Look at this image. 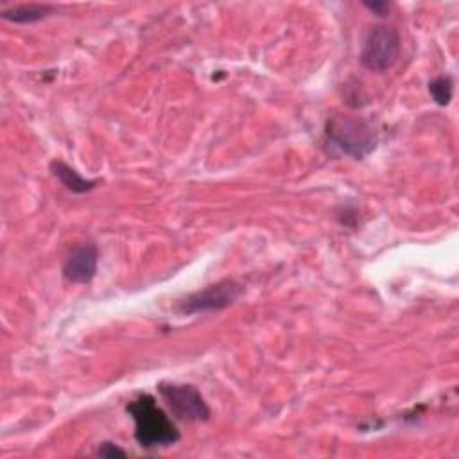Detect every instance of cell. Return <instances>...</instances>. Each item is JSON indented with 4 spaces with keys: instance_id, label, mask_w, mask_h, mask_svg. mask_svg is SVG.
<instances>
[{
    "instance_id": "7",
    "label": "cell",
    "mask_w": 459,
    "mask_h": 459,
    "mask_svg": "<svg viewBox=\"0 0 459 459\" xmlns=\"http://www.w3.org/2000/svg\"><path fill=\"white\" fill-rule=\"evenodd\" d=\"M52 176L70 192L74 194H86L91 192L93 188H97V185H100L99 178H84L81 176L74 167H70L68 163H65L63 160H52L48 165Z\"/></svg>"
},
{
    "instance_id": "9",
    "label": "cell",
    "mask_w": 459,
    "mask_h": 459,
    "mask_svg": "<svg viewBox=\"0 0 459 459\" xmlns=\"http://www.w3.org/2000/svg\"><path fill=\"white\" fill-rule=\"evenodd\" d=\"M429 93L437 106H448L454 95V81L450 75H437L429 82Z\"/></svg>"
},
{
    "instance_id": "8",
    "label": "cell",
    "mask_w": 459,
    "mask_h": 459,
    "mask_svg": "<svg viewBox=\"0 0 459 459\" xmlns=\"http://www.w3.org/2000/svg\"><path fill=\"white\" fill-rule=\"evenodd\" d=\"M54 11L52 4H20L2 11V18L13 23H34Z\"/></svg>"
},
{
    "instance_id": "6",
    "label": "cell",
    "mask_w": 459,
    "mask_h": 459,
    "mask_svg": "<svg viewBox=\"0 0 459 459\" xmlns=\"http://www.w3.org/2000/svg\"><path fill=\"white\" fill-rule=\"evenodd\" d=\"M99 265V249L93 242H84L77 246L63 264V278L68 283L84 285L90 283L97 274Z\"/></svg>"
},
{
    "instance_id": "2",
    "label": "cell",
    "mask_w": 459,
    "mask_h": 459,
    "mask_svg": "<svg viewBox=\"0 0 459 459\" xmlns=\"http://www.w3.org/2000/svg\"><path fill=\"white\" fill-rule=\"evenodd\" d=\"M134 421V439L143 448L170 446L179 441L181 434L172 418L158 405L156 398L142 393L126 405Z\"/></svg>"
},
{
    "instance_id": "4",
    "label": "cell",
    "mask_w": 459,
    "mask_h": 459,
    "mask_svg": "<svg viewBox=\"0 0 459 459\" xmlns=\"http://www.w3.org/2000/svg\"><path fill=\"white\" fill-rule=\"evenodd\" d=\"M158 393L176 420L208 421L212 416V411L201 391L192 384L161 382L158 384Z\"/></svg>"
},
{
    "instance_id": "1",
    "label": "cell",
    "mask_w": 459,
    "mask_h": 459,
    "mask_svg": "<svg viewBox=\"0 0 459 459\" xmlns=\"http://www.w3.org/2000/svg\"><path fill=\"white\" fill-rule=\"evenodd\" d=\"M378 134L373 124L362 117L332 115L325 122L323 145L326 152L364 160L377 149Z\"/></svg>"
},
{
    "instance_id": "3",
    "label": "cell",
    "mask_w": 459,
    "mask_h": 459,
    "mask_svg": "<svg viewBox=\"0 0 459 459\" xmlns=\"http://www.w3.org/2000/svg\"><path fill=\"white\" fill-rule=\"evenodd\" d=\"M402 52V39L394 27L375 23L368 29L362 48H360V65L373 72V74H384L391 70Z\"/></svg>"
},
{
    "instance_id": "10",
    "label": "cell",
    "mask_w": 459,
    "mask_h": 459,
    "mask_svg": "<svg viewBox=\"0 0 459 459\" xmlns=\"http://www.w3.org/2000/svg\"><path fill=\"white\" fill-rule=\"evenodd\" d=\"M97 455L100 457H108V459H113V457H126L127 452L124 448H120L117 443H111V441H104L99 445L97 448Z\"/></svg>"
},
{
    "instance_id": "11",
    "label": "cell",
    "mask_w": 459,
    "mask_h": 459,
    "mask_svg": "<svg viewBox=\"0 0 459 459\" xmlns=\"http://www.w3.org/2000/svg\"><path fill=\"white\" fill-rule=\"evenodd\" d=\"M362 5H364L369 13H373L375 16H378V18L387 16V13H389V9H391V4L385 2V0H373V2L366 0V2H362Z\"/></svg>"
},
{
    "instance_id": "5",
    "label": "cell",
    "mask_w": 459,
    "mask_h": 459,
    "mask_svg": "<svg viewBox=\"0 0 459 459\" xmlns=\"http://www.w3.org/2000/svg\"><path fill=\"white\" fill-rule=\"evenodd\" d=\"M242 290H244L242 283H238L233 278H224L217 283H212L204 289H199V290L185 296L183 299L178 301L176 310L183 316L222 310V308L233 305L240 298Z\"/></svg>"
}]
</instances>
